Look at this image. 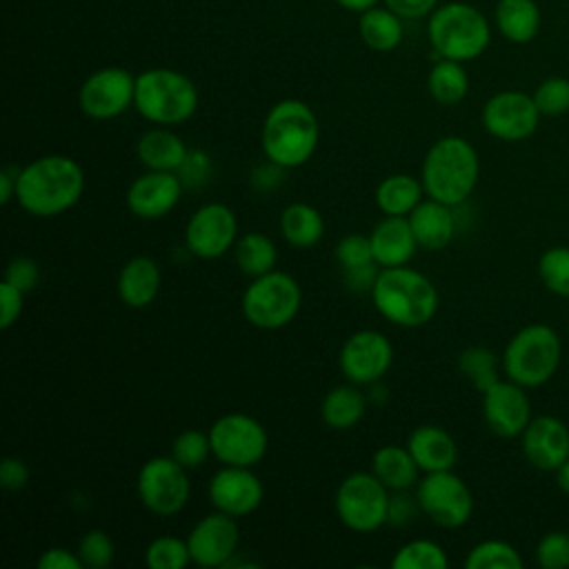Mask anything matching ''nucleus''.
<instances>
[{
	"label": "nucleus",
	"instance_id": "nucleus-30",
	"mask_svg": "<svg viewBox=\"0 0 569 569\" xmlns=\"http://www.w3.org/2000/svg\"><path fill=\"white\" fill-rule=\"evenodd\" d=\"M367 411V396L358 389V385H338L327 391L320 405V416L327 427L336 431H347L356 427Z\"/></svg>",
	"mask_w": 569,
	"mask_h": 569
},
{
	"label": "nucleus",
	"instance_id": "nucleus-42",
	"mask_svg": "<svg viewBox=\"0 0 569 569\" xmlns=\"http://www.w3.org/2000/svg\"><path fill=\"white\" fill-rule=\"evenodd\" d=\"M76 551H78L82 565L89 569H107L116 556L113 540L102 529H89L87 533H82Z\"/></svg>",
	"mask_w": 569,
	"mask_h": 569
},
{
	"label": "nucleus",
	"instance_id": "nucleus-48",
	"mask_svg": "<svg viewBox=\"0 0 569 569\" xmlns=\"http://www.w3.org/2000/svg\"><path fill=\"white\" fill-rule=\"evenodd\" d=\"M29 467L22 458L18 456H7L2 462H0V485L7 489V491H20L27 487L29 482Z\"/></svg>",
	"mask_w": 569,
	"mask_h": 569
},
{
	"label": "nucleus",
	"instance_id": "nucleus-2",
	"mask_svg": "<svg viewBox=\"0 0 569 569\" xmlns=\"http://www.w3.org/2000/svg\"><path fill=\"white\" fill-rule=\"evenodd\" d=\"M480 178V158L476 147L462 136L438 138L425 153L420 180L427 198L449 207L467 202Z\"/></svg>",
	"mask_w": 569,
	"mask_h": 569
},
{
	"label": "nucleus",
	"instance_id": "nucleus-35",
	"mask_svg": "<svg viewBox=\"0 0 569 569\" xmlns=\"http://www.w3.org/2000/svg\"><path fill=\"white\" fill-rule=\"evenodd\" d=\"M458 369L482 393L493 382L500 380L498 371L502 369V358H498L496 351L476 345V347H467L465 351H460Z\"/></svg>",
	"mask_w": 569,
	"mask_h": 569
},
{
	"label": "nucleus",
	"instance_id": "nucleus-54",
	"mask_svg": "<svg viewBox=\"0 0 569 569\" xmlns=\"http://www.w3.org/2000/svg\"><path fill=\"white\" fill-rule=\"evenodd\" d=\"M553 473H556V485H558V489L569 496V458H567Z\"/></svg>",
	"mask_w": 569,
	"mask_h": 569
},
{
	"label": "nucleus",
	"instance_id": "nucleus-27",
	"mask_svg": "<svg viewBox=\"0 0 569 569\" xmlns=\"http://www.w3.org/2000/svg\"><path fill=\"white\" fill-rule=\"evenodd\" d=\"M493 22L500 36L513 44L531 42L542 24V13L536 0H498Z\"/></svg>",
	"mask_w": 569,
	"mask_h": 569
},
{
	"label": "nucleus",
	"instance_id": "nucleus-7",
	"mask_svg": "<svg viewBox=\"0 0 569 569\" xmlns=\"http://www.w3.org/2000/svg\"><path fill=\"white\" fill-rule=\"evenodd\" d=\"M136 111L160 127L187 122L198 109V89L180 71L147 69L136 76Z\"/></svg>",
	"mask_w": 569,
	"mask_h": 569
},
{
	"label": "nucleus",
	"instance_id": "nucleus-31",
	"mask_svg": "<svg viewBox=\"0 0 569 569\" xmlns=\"http://www.w3.org/2000/svg\"><path fill=\"white\" fill-rule=\"evenodd\" d=\"M425 187L420 178L407 173H391L376 187V204L385 216H409L422 200Z\"/></svg>",
	"mask_w": 569,
	"mask_h": 569
},
{
	"label": "nucleus",
	"instance_id": "nucleus-20",
	"mask_svg": "<svg viewBox=\"0 0 569 569\" xmlns=\"http://www.w3.org/2000/svg\"><path fill=\"white\" fill-rule=\"evenodd\" d=\"M182 180L176 171H151L140 173L127 189V207L136 218L158 220L176 209L182 196Z\"/></svg>",
	"mask_w": 569,
	"mask_h": 569
},
{
	"label": "nucleus",
	"instance_id": "nucleus-11",
	"mask_svg": "<svg viewBox=\"0 0 569 569\" xmlns=\"http://www.w3.org/2000/svg\"><path fill=\"white\" fill-rule=\"evenodd\" d=\"M416 500L420 511L442 529H458L473 513L471 489L453 469L425 473L416 485Z\"/></svg>",
	"mask_w": 569,
	"mask_h": 569
},
{
	"label": "nucleus",
	"instance_id": "nucleus-33",
	"mask_svg": "<svg viewBox=\"0 0 569 569\" xmlns=\"http://www.w3.org/2000/svg\"><path fill=\"white\" fill-rule=\"evenodd\" d=\"M360 38L373 51H391L402 42V22L400 16L389 7H371L360 13Z\"/></svg>",
	"mask_w": 569,
	"mask_h": 569
},
{
	"label": "nucleus",
	"instance_id": "nucleus-50",
	"mask_svg": "<svg viewBox=\"0 0 569 569\" xmlns=\"http://www.w3.org/2000/svg\"><path fill=\"white\" fill-rule=\"evenodd\" d=\"M40 569H84L78 551H71L67 547H49L38 558Z\"/></svg>",
	"mask_w": 569,
	"mask_h": 569
},
{
	"label": "nucleus",
	"instance_id": "nucleus-3",
	"mask_svg": "<svg viewBox=\"0 0 569 569\" xmlns=\"http://www.w3.org/2000/svg\"><path fill=\"white\" fill-rule=\"evenodd\" d=\"M373 307L391 325L416 329L427 325L440 305L436 284L407 264L382 267L371 289Z\"/></svg>",
	"mask_w": 569,
	"mask_h": 569
},
{
	"label": "nucleus",
	"instance_id": "nucleus-32",
	"mask_svg": "<svg viewBox=\"0 0 569 569\" xmlns=\"http://www.w3.org/2000/svg\"><path fill=\"white\" fill-rule=\"evenodd\" d=\"M233 260L244 276L258 278V276H264L276 269L278 249L267 233L247 231V233L238 236V240L233 244Z\"/></svg>",
	"mask_w": 569,
	"mask_h": 569
},
{
	"label": "nucleus",
	"instance_id": "nucleus-44",
	"mask_svg": "<svg viewBox=\"0 0 569 569\" xmlns=\"http://www.w3.org/2000/svg\"><path fill=\"white\" fill-rule=\"evenodd\" d=\"M336 260L340 262L342 269H353V267H365L373 262V251H371V240L365 233H349L340 238L333 251Z\"/></svg>",
	"mask_w": 569,
	"mask_h": 569
},
{
	"label": "nucleus",
	"instance_id": "nucleus-19",
	"mask_svg": "<svg viewBox=\"0 0 569 569\" xmlns=\"http://www.w3.org/2000/svg\"><path fill=\"white\" fill-rule=\"evenodd\" d=\"M209 502L213 509L242 518L253 513L264 498L262 480L251 471V467L222 465L209 480L207 487Z\"/></svg>",
	"mask_w": 569,
	"mask_h": 569
},
{
	"label": "nucleus",
	"instance_id": "nucleus-26",
	"mask_svg": "<svg viewBox=\"0 0 569 569\" xmlns=\"http://www.w3.org/2000/svg\"><path fill=\"white\" fill-rule=\"evenodd\" d=\"M136 156L144 169L178 173V169L184 164L189 156V149L176 131L158 124L138 138Z\"/></svg>",
	"mask_w": 569,
	"mask_h": 569
},
{
	"label": "nucleus",
	"instance_id": "nucleus-49",
	"mask_svg": "<svg viewBox=\"0 0 569 569\" xmlns=\"http://www.w3.org/2000/svg\"><path fill=\"white\" fill-rule=\"evenodd\" d=\"M420 511V505L413 498H409L405 491H391V498H389V516H387V522L400 527V525H407L416 518V513Z\"/></svg>",
	"mask_w": 569,
	"mask_h": 569
},
{
	"label": "nucleus",
	"instance_id": "nucleus-36",
	"mask_svg": "<svg viewBox=\"0 0 569 569\" xmlns=\"http://www.w3.org/2000/svg\"><path fill=\"white\" fill-rule=\"evenodd\" d=\"M467 569H520L522 556L507 540H482L473 545L465 558Z\"/></svg>",
	"mask_w": 569,
	"mask_h": 569
},
{
	"label": "nucleus",
	"instance_id": "nucleus-37",
	"mask_svg": "<svg viewBox=\"0 0 569 569\" xmlns=\"http://www.w3.org/2000/svg\"><path fill=\"white\" fill-rule=\"evenodd\" d=\"M447 551L427 538L405 542L391 558L393 569H447Z\"/></svg>",
	"mask_w": 569,
	"mask_h": 569
},
{
	"label": "nucleus",
	"instance_id": "nucleus-28",
	"mask_svg": "<svg viewBox=\"0 0 569 569\" xmlns=\"http://www.w3.org/2000/svg\"><path fill=\"white\" fill-rule=\"evenodd\" d=\"M371 471L389 491H407L418 485L420 467L407 445H382L371 456Z\"/></svg>",
	"mask_w": 569,
	"mask_h": 569
},
{
	"label": "nucleus",
	"instance_id": "nucleus-47",
	"mask_svg": "<svg viewBox=\"0 0 569 569\" xmlns=\"http://www.w3.org/2000/svg\"><path fill=\"white\" fill-rule=\"evenodd\" d=\"M209 173H211V160L204 151L196 149V151H189L184 164L178 169V176L182 180L184 187H193V184H202L209 180Z\"/></svg>",
	"mask_w": 569,
	"mask_h": 569
},
{
	"label": "nucleus",
	"instance_id": "nucleus-34",
	"mask_svg": "<svg viewBox=\"0 0 569 569\" xmlns=\"http://www.w3.org/2000/svg\"><path fill=\"white\" fill-rule=\"evenodd\" d=\"M427 89L431 98L442 107H453L462 102L469 91V76L462 62L440 58L427 76Z\"/></svg>",
	"mask_w": 569,
	"mask_h": 569
},
{
	"label": "nucleus",
	"instance_id": "nucleus-25",
	"mask_svg": "<svg viewBox=\"0 0 569 569\" xmlns=\"http://www.w3.org/2000/svg\"><path fill=\"white\" fill-rule=\"evenodd\" d=\"M160 284V267L149 256H133L131 260H127L116 280L118 298L131 309L149 307L158 298Z\"/></svg>",
	"mask_w": 569,
	"mask_h": 569
},
{
	"label": "nucleus",
	"instance_id": "nucleus-39",
	"mask_svg": "<svg viewBox=\"0 0 569 569\" xmlns=\"http://www.w3.org/2000/svg\"><path fill=\"white\" fill-rule=\"evenodd\" d=\"M144 562L151 569H184L191 565V553L187 538L176 536H160L153 538L144 551Z\"/></svg>",
	"mask_w": 569,
	"mask_h": 569
},
{
	"label": "nucleus",
	"instance_id": "nucleus-4",
	"mask_svg": "<svg viewBox=\"0 0 569 569\" xmlns=\"http://www.w3.org/2000/svg\"><path fill=\"white\" fill-rule=\"evenodd\" d=\"M320 124L313 109L296 98L276 102L262 122L260 147L267 160L296 169L302 167L318 149Z\"/></svg>",
	"mask_w": 569,
	"mask_h": 569
},
{
	"label": "nucleus",
	"instance_id": "nucleus-40",
	"mask_svg": "<svg viewBox=\"0 0 569 569\" xmlns=\"http://www.w3.org/2000/svg\"><path fill=\"white\" fill-rule=\"evenodd\" d=\"M173 460H178L184 469H198L202 467L211 453V440L209 431H198V429H187L178 433L171 442V453Z\"/></svg>",
	"mask_w": 569,
	"mask_h": 569
},
{
	"label": "nucleus",
	"instance_id": "nucleus-15",
	"mask_svg": "<svg viewBox=\"0 0 569 569\" xmlns=\"http://www.w3.org/2000/svg\"><path fill=\"white\" fill-rule=\"evenodd\" d=\"M136 98V76L122 67L93 71L78 91L80 111L93 120H111L124 113Z\"/></svg>",
	"mask_w": 569,
	"mask_h": 569
},
{
	"label": "nucleus",
	"instance_id": "nucleus-1",
	"mask_svg": "<svg viewBox=\"0 0 569 569\" xmlns=\"http://www.w3.org/2000/svg\"><path fill=\"white\" fill-rule=\"evenodd\" d=\"M84 171L71 158L62 153H49L20 167L16 200L36 218H53L82 198Z\"/></svg>",
	"mask_w": 569,
	"mask_h": 569
},
{
	"label": "nucleus",
	"instance_id": "nucleus-17",
	"mask_svg": "<svg viewBox=\"0 0 569 569\" xmlns=\"http://www.w3.org/2000/svg\"><path fill=\"white\" fill-rule=\"evenodd\" d=\"M238 542L240 533L236 518L218 509L202 516L187 536L191 562L207 569L229 567L238 551Z\"/></svg>",
	"mask_w": 569,
	"mask_h": 569
},
{
	"label": "nucleus",
	"instance_id": "nucleus-43",
	"mask_svg": "<svg viewBox=\"0 0 569 569\" xmlns=\"http://www.w3.org/2000/svg\"><path fill=\"white\" fill-rule=\"evenodd\" d=\"M536 562L542 569L569 567V531H549L536 545Z\"/></svg>",
	"mask_w": 569,
	"mask_h": 569
},
{
	"label": "nucleus",
	"instance_id": "nucleus-14",
	"mask_svg": "<svg viewBox=\"0 0 569 569\" xmlns=\"http://www.w3.org/2000/svg\"><path fill=\"white\" fill-rule=\"evenodd\" d=\"M542 113L538 111L533 96L505 89L493 93L482 107V127L489 136L502 142H520L536 133Z\"/></svg>",
	"mask_w": 569,
	"mask_h": 569
},
{
	"label": "nucleus",
	"instance_id": "nucleus-22",
	"mask_svg": "<svg viewBox=\"0 0 569 569\" xmlns=\"http://www.w3.org/2000/svg\"><path fill=\"white\" fill-rule=\"evenodd\" d=\"M373 262L382 267L409 264V260L420 249L407 216H385L369 233Z\"/></svg>",
	"mask_w": 569,
	"mask_h": 569
},
{
	"label": "nucleus",
	"instance_id": "nucleus-10",
	"mask_svg": "<svg viewBox=\"0 0 569 569\" xmlns=\"http://www.w3.org/2000/svg\"><path fill=\"white\" fill-rule=\"evenodd\" d=\"M211 453L220 465L256 467L269 449V436L260 420L249 413L233 411L220 416L209 427Z\"/></svg>",
	"mask_w": 569,
	"mask_h": 569
},
{
	"label": "nucleus",
	"instance_id": "nucleus-55",
	"mask_svg": "<svg viewBox=\"0 0 569 569\" xmlns=\"http://www.w3.org/2000/svg\"><path fill=\"white\" fill-rule=\"evenodd\" d=\"M342 9H347V11H358V13H362V11H367V9H371V7H376V2L378 0H336Z\"/></svg>",
	"mask_w": 569,
	"mask_h": 569
},
{
	"label": "nucleus",
	"instance_id": "nucleus-52",
	"mask_svg": "<svg viewBox=\"0 0 569 569\" xmlns=\"http://www.w3.org/2000/svg\"><path fill=\"white\" fill-rule=\"evenodd\" d=\"M378 264L371 262V264H365V267H353V269H345V282L351 291H369L373 289V282L378 278Z\"/></svg>",
	"mask_w": 569,
	"mask_h": 569
},
{
	"label": "nucleus",
	"instance_id": "nucleus-29",
	"mask_svg": "<svg viewBox=\"0 0 569 569\" xmlns=\"http://www.w3.org/2000/svg\"><path fill=\"white\" fill-rule=\"evenodd\" d=\"M280 236L293 249H311L325 236L322 213L307 202H291L280 213Z\"/></svg>",
	"mask_w": 569,
	"mask_h": 569
},
{
	"label": "nucleus",
	"instance_id": "nucleus-21",
	"mask_svg": "<svg viewBox=\"0 0 569 569\" xmlns=\"http://www.w3.org/2000/svg\"><path fill=\"white\" fill-rule=\"evenodd\" d=\"M527 462L538 471H556L569 458V427L556 416L531 418L520 436Z\"/></svg>",
	"mask_w": 569,
	"mask_h": 569
},
{
	"label": "nucleus",
	"instance_id": "nucleus-9",
	"mask_svg": "<svg viewBox=\"0 0 569 569\" xmlns=\"http://www.w3.org/2000/svg\"><path fill=\"white\" fill-rule=\"evenodd\" d=\"M391 491L373 471H353L336 489V513L356 533H373L387 525Z\"/></svg>",
	"mask_w": 569,
	"mask_h": 569
},
{
	"label": "nucleus",
	"instance_id": "nucleus-18",
	"mask_svg": "<svg viewBox=\"0 0 569 569\" xmlns=\"http://www.w3.org/2000/svg\"><path fill=\"white\" fill-rule=\"evenodd\" d=\"M482 418L498 438H520L531 422V400L527 389L513 380H498L482 391Z\"/></svg>",
	"mask_w": 569,
	"mask_h": 569
},
{
	"label": "nucleus",
	"instance_id": "nucleus-38",
	"mask_svg": "<svg viewBox=\"0 0 569 569\" xmlns=\"http://www.w3.org/2000/svg\"><path fill=\"white\" fill-rule=\"evenodd\" d=\"M538 276L551 293L569 298V247H549L538 260Z\"/></svg>",
	"mask_w": 569,
	"mask_h": 569
},
{
	"label": "nucleus",
	"instance_id": "nucleus-5",
	"mask_svg": "<svg viewBox=\"0 0 569 569\" xmlns=\"http://www.w3.org/2000/svg\"><path fill=\"white\" fill-rule=\"evenodd\" d=\"M562 360V342L553 327L531 322L518 329L502 351V371L525 389L547 385Z\"/></svg>",
	"mask_w": 569,
	"mask_h": 569
},
{
	"label": "nucleus",
	"instance_id": "nucleus-53",
	"mask_svg": "<svg viewBox=\"0 0 569 569\" xmlns=\"http://www.w3.org/2000/svg\"><path fill=\"white\" fill-rule=\"evenodd\" d=\"M18 173H20V167H16V164H7L0 171V202L2 204H7L11 198H16Z\"/></svg>",
	"mask_w": 569,
	"mask_h": 569
},
{
	"label": "nucleus",
	"instance_id": "nucleus-24",
	"mask_svg": "<svg viewBox=\"0 0 569 569\" xmlns=\"http://www.w3.org/2000/svg\"><path fill=\"white\" fill-rule=\"evenodd\" d=\"M407 449L422 473L447 471L458 462V445L449 431L438 425H420L407 438Z\"/></svg>",
	"mask_w": 569,
	"mask_h": 569
},
{
	"label": "nucleus",
	"instance_id": "nucleus-6",
	"mask_svg": "<svg viewBox=\"0 0 569 569\" xmlns=\"http://www.w3.org/2000/svg\"><path fill=\"white\" fill-rule=\"evenodd\" d=\"M427 36L438 58L467 62L487 51L491 27L478 7L469 2H447L436 7L429 16Z\"/></svg>",
	"mask_w": 569,
	"mask_h": 569
},
{
	"label": "nucleus",
	"instance_id": "nucleus-51",
	"mask_svg": "<svg viewBox=\"0 0 569 569\" xmlns=\"http://www.w3.org/2000/svg\"><path fill=\"white\" fill-rule=\"evenodd\" d=\"M387 7L398 13L400 18H425L431 16L433 9L438 7V0H385Z\"/></svg>",
	"mask_w": 569,
	"mask_h": 569
},
{
	"label": "nucleus",
	"instance_id": "nucleus-23",
	"mask_svg": "<svg viewBox=\"0 0 569 569\" xmlns=\"http://www.w3.org/2000/svg\"><path fill=\"white\" fill-rule=\"evenodd\" d=\"M416 242L425 251H440L445 249L456 233V216L453 207L425 198L409 216H407Z\"/></svg>",
	"mask_w": 569,
	"mask_h": 569
},
{
	"label": "nucleus",
	"instance_id": "nucleus-41",
	"mask_svg": "<svg viewBox=\"0 0 569 569\" xmlns=\"http://www.w3.org/2000/svg\"><path fill=\"white\" fill-rule=\"evenodd\" d=\"M538 111L547 118H558L569 111V78L549 76L531 93Z\"/></svg>",
	"mask_w": 569,
	"mask_h": 569
},
{
	"label": "nucleus",
	"instance_id": "nucleus-46",
	"mask_svg": "<svg viewBox=\"0 0 569 569\" xmlns=\"http://www.w3.org/2000/svg\"><path fill=\"white\" fill-rule=\"evenodd\" d=\"M24 291L13 287L11 282L2 280L0 282V327L9 329L11 325L18 322L22 307H24Z\"/></svg>",
	"mask_w": 569,
	"mask_h": 569
},
{
	"label": "nucleus",
	"instance_id": "nucleus-16",
	"mask_svg": "<svg viewBox=\"0 0 569 569\" xmlns=\"http://www.w3.org/2000/svg\"><path fill=\"white\" fill-rule=\"evenodd\" d=\"M393 362V347L389 338L376 329H360L351 333L338 356L340 371L353 385L380 382Z\"/></svg>",
	"mask_w": 569,
	"mask_h": 569
},
{
	"label": "nucleus",
	"instance_id": "nucleus-13",
	"mask_svg": "<svg viewBox=\"0 0 569 569\" xmlns=\"http://www.w3.org/2000/svg\"><path fill=\"white\" fill-rule=\"evenodd\" d=\"M238 240V218L224 202L198 207L184 227V249L200 260L222 258Z\"/></svg>",
	"mask_w": 569,
	"mask_h": 569
},
{
	"label": "nucleus",
	"instance_id": "nucleus-45",
	"mask_svg": "<svg viewBox=\"0 0 569 569\" xmlns=\"http://www.w3.org/2000/svg\"><path fill=\"white\" fill-rule=\"evenodd\" d=\"M38 278H40V267H38V262H36L33 258H29V256H16V258L7 264L2 280L11 282L13 287H18V289L24 291V293H29V291L36 289Z\"/></svg>",
	"mask_w": 569,
	"mask_h": 569
},
{
	"label": "nucleus",
	"instance_id": "nucleus-8",
	"mask_svg": "<svg viewBox=\"0 0 569 569\" xmlns=\"http://www.w3.org/2000/svg\"><path fill=\"white\" fill-rule=\"evenodd\" d=\"M302 289L298 280L284 271H269L264 276L251 278L242 293L240 309L249 325L258 329H282L300 311Z\"/></svg>",
	"mask_w": 569,
	"mask_h": 569
},
{
	"label": "nucleus",
	"instance_id": "nucleus-12",
	"mask_svg": "<svg viewBox=\"0 0 569 569\" xmlns=\"http://www.w3.org/2000/svg\"><path fill=\"white\" fill-rule=\"evenodd\" d=\"M178 460L171 456L149 458L136 478V491L140 502L156 516H176L184 509L191 496V482Z\"/></svg>",
	"mask_w": 569,
	"mask_h": 569
}]
</instances>
